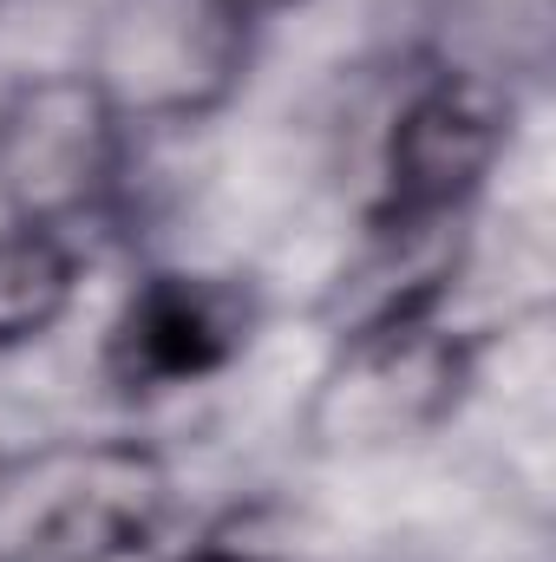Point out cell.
Returning <instances> with one entry per match:
<instances>
[{"instance_id": "obj_9", "label": "cell", "mask_w": 556, "mask_h": 562, "mask_svg": "<svg viewBox=\"0 0 556 562\" xmlns=\"http://www.w3.org/2000/svg\"><path fill=\"white\" fill-rule=\"evenodd\" d=\"M86 294V249L79 236L0 223V360L53 340Z\"/></svg>"}, {"instance_id": "obj_12", "label": "cell", "mask_w": 556, "mask_h": 562, "mask_svg": "<svg viewBox=\"0 0 556 562\" xmlns=\"http://www.w3.org/2000/svg\"><path fill=\"white\" fill-rule=\"evenodd\" d=\"M0 458H7V445H0Z\"/></svg>"}, {"instance_id": "obj_7", "label": "cell", "mask_w": 556, "mask_h": 562, "mask_svg": "<svg viewBox=\"0 0 556 562\" xmlns=\"http://www.w3.org/2000/svg\"><path fill=\"white\" fill-rule=\"evenodd\" d=\"M471 256V223H360L354 256L321 294L327 340L452 307Z\"/></svg>"}, {"instance_id": "obj_6", "label": "cell", "mask_w": 556, "mask_h": 562, "mask_svg": "<svg viewBox=\"0 0 556 562\" xmlns=\"http://www.w3.org/2000/svg\"><path fill=\"white\" fill-rule=\"evenodd\" d=\"M269 321L236 269H144L99 334V380L119 400H177L249 360Z\"/></svg>"}, {"instance_id": "obj_8", "label": "cell", "mask_w": 556, "mask_h": 562, "mask_svg": "<svg viewBox=\"0 0 556 562\" xmlns=\"http://www.w3.org/2000/svg\"><path fill=\"white\" fill-rule=\"evenodd\" d=\"M413 59L531 99L556 66V0H413Z\"/></svg>"}, {"instance_id": "obj_4", "label": "cell", "mask_w": 556, "mask_h": 562, "mask_svg": "<svg viewBox=\"0 0 556 562\" xmlns=\"http://www.w3.org/2000/svg\"><path fill=\"white\" fill-rule=\"evenodd\" d=\"M138 132L79 66L20 72L0 86V223L86 236L119 216Z\"/></svg>"}, {"instance_id": "obj_11", "label": "cell", "mask_w": 556, "mask_h": 562, "mask_svg": "<svg viewBox=\"0 0 556 562\" xmlns=\"http://www.w3.org/2000/svg\"><path fill=\"white\" fill-rule=\"evenodd\" d=\"M230 7H243L256 26H269V20H281V13H294V7H308V0H230Z\"/></svg>"}, {"instance_id": "obj_2", "label": "cell", "mask_w": 556, "mask_h": 562, "mask_svg": "<svg viewBox=\"0 0 556 562\" xmlns=\"http://www.w3.org/2000/svg\"><path fill=\"white\" fill-rule=\"evenodd\" d=\"M485 353L491 334L465 327L452 307L327 340V360L308 380L294 431L314 458L334 464L393 458L465 413V400L485 380Z\"/></svg>"}, {"instance_id": "obj_1", "label": "cell", "mask_w": 556, "mask_h": 562, "mask_svg": "<svg viewBox=\"0 0 556 562\" xmlns=\"http://www.w3.org/2000/svg\"><path fill=\"white\" fill-rule=\"evenodd\" d=\"M177 510V464L138 431H79L0 458V562H144Z\"/></svg>"}, {"instance_id": "obj_10", "label": "cell", "mask_w": 556, "mask_h": 562, "mask_svg": "<svg viewBox=\"0 0 556 562\" xmlns=\"http://www.w3.org/2000/svg\"><path fill=\"white\" fill-rule=\"evenodd\" d=\"M157 562H281L269 550H249V543H230V537H203V543H184V550H170V557Z\"/></svg>"}, {"instance_id": "obj_3", "label": "cell", "mask_w": 556, "mask_h": 562, "mask_svg": "<svg viewBox=\"0 0 556 562\" xmlns=\"http://www.w3.org/2000/svg\"><path fill=\"white\" fill-rule=\"evenodd\" d=\"M263 26L230 0H99L79 72L132 132L223 119L256 72Z\"/></svg>"}, {"instance_id": "obj_5", "label": "cell", "mask_w": 556, "mask_h": 562, "mask_svg": "<svg viewBox=\"0 0 556 562\" xmlns=\"http://www.w3.org/2000/svg\"><path fill=\"white\" fill-rule=\"evenodd\" d=\"M518 119V92L413 59L374 144V196L360 223H471L478 196L511 157Z\"/></svg>"}]
</instances>
